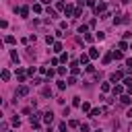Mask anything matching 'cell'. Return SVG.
Returning <instances> with one entry per match:
<instances>
[{"label":"cell","mask_w":132,"mask_h":132,"mask_svg":"<svg viewBox=\"0 0 132 132\" xmlns=\"http://www.w3.org/2000/svg\"><path fill=\"white\" fill-rule=\"evenodd\" d=\"M95 10H97V12H103V10H105V4H103V2H101V4L97 6V8H95Z\"/></svg>","instance_id":"6"},{"label":"cell","mask_w":132,"mask_h":132,"mask_svg":"<svg viewBox=\"0 0 132 132\" xmlns=\"http://www.w3.org/2000/svg\"><path fill=\"white\" fill-rule=\"evenodd\" d=\"M120 78H122V72H114V74H112V81H114V83L120 81Z\"/></svg>","instance_id":"3"},{"label":"cell","mask_w":132,"mask_h":132,"mask_svg":"<svg viewBox=\"0 0 132 132\" xmlns=\"http://www.w3.org/2000/svg\"><path fill=\"white\" fill-rule=\"evenodd\" d=\"M130 101H132V99H130L128 95H124V97H122V103H130Z\"/></svg>","instance_id":"9"},{"label":"cell","mask_w":132,"mask_h":132,"mask_svg":"<svg viewBox=\"0 0 132 132\" xmlns=\"http://www.w3.org/2000/svg\"><path fill=\"white\" fill-rule=\"evenodd\" d=\"M83 112H91V105L89 103H83Z\"/></svg>","instance_id":"8"},{"label":"cell","mask_w":132,"mask_h":132,"mask_svg":"<svg viewBox=\"0 0 132 132\" xmlns=\"http://www.w3.org/2000/svg\"><path fill=\"white\" fill-rule=\"evenodd\" d=\"M126 66H128V68L132 70V58H130V60H126Z\"/></svg>","instance_id":"11"},{"label":"cell","mask_w":132,"mask_h":132,"mask_svg":"<svg viewBox=\"0 0 132 132\" xmlns=\"http://www.w3.org/2000/svg\"><path fill=\"white\" fill-rule=\"evenodd\" d=\"M43 122L52 124V122H54V114H52V112H46V114H43Z\"/></svg>","instance_id":"1"},{"label":"cell","mask_w":132,"mask_h":132,"mask_svg":"<svg viewBox=\"0 0 132 132\" xmlns=\"http://www.w3.org/2000/svg\"><path fill=\"white\" fill-rule=\"evenodd\" d=\"M17 95H27V87H19V89H17Z\"/></svg>","instance_id":"2"},{"label":"cell","mask_w":132,"mask_h":132,"mask_svg":"<svg viewBox=\"0 0 132 132\" xmlns=\"http://www.w3.org/2000/svg\"><path fill=\"white\" fill-rule=\"evenodd\" d=\"M21 15L27 17V15H29V8H27V6H23V8H21Z\"/></svg>","instance_id":"4"},{"label":"cell","mask_w":132,"mask_h":132,"mask_svg":"<svg viewBox=\"0 0 132 132\" xmlns=\"http://www.w3.org/2000/svg\"><path fill=\"white\" fill-rule=\"evenodd\" d=\"M8 76H10L8 70H2V78H4V81H8Z\"/></svg>","instance_id":"7"},{"label":"cell","mask_w":132,"mask_h":132,"mask_svg":"<svg viewBox=\"0 0 132 132\" xmlns=\"http://www.w3.org/2000/svg\"><path fill=\"white\" fill-rule=\"evenodd\" d=\"M122 2H130V0H122Z\"/></svg>","instance_id":"13"},{"label":"cell","mask_w":132,"mask_h":132,"mask_svg":"<svg viewBox=\"0 0 132 132\" xmlns=\"http://www.w3.org/2000/svg\"><path fill=\"white\" fill-rule=\"evenodd\" d=\"M124 91V89H122V87H120V85H116V87H114V93H118V95H120V93H122Z\"/></svg>","instance_id":"5"},{"label":"cell","mask_w":132,"mask_h":132,"mask_svg":"<svg viewBox=\"0 0 132 132\" xmlns=\"http://www.w3.org/2000/svg\"><path fill=\"white\" fill-rule=\"evenodd\" d=\"M128 116H130V118H132V109H130V112H128Z\"/></svg>","instance_id":"12"},{"label":"cell","mask_w":132,"mask_h":132,"mask_svg":"<svg viewBox=\"0 0 132 132\" xmlns=\"http://www.w3.org/2000/svg\"><path fill=\"white\" fill-rule=\"evenodd\" d=\"M99 116V109H91V118H97Z\"/></svg>","instance_id":"10"}]
</instances>
